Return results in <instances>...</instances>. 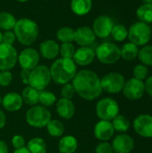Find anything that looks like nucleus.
<instances>
[{
    "instance_id": "obj_37",
    "label": "nucleus",
    "mask_w": 152,
    "mask_h": 153,
    "mask_svg": "<svg viewBox=\"0 0 152 153\" xmlns=\"http://www.w3.org/2000/svg\"><path fill=\"white\" fill-rule=\"evenodd\" d=\"M75 90L74 87L73 85V83H65L63 85L62 89H61V96L64 99H67V100H72L74 97L75 94Z\"/></svg>"
},
{
    "instance_id": "obj_23",
    "label": "nucleus",
    "mask_w": 152,
    "mask_h": 153,
    "mask_svg": "<svg viewBox=\"0 0 152 153\" xmlns=\"http://www.w3.org/2000/svg\"><path fill=\"white\" fill-rule=\"evenodd\" d=\"M70 6L73 13L82 16L90 12L92 8V0H72Z\"/></svg>"
},
{
    "instance_id": "obj_42",
    "label": "nucleus",
    "mask_w": 152,
    "mask_h": 153,
    "mask_svg": "<svg viewBox=\"0 0 152 153\" xmlns=\"http://www.w3.org/2000/svg\"><path fill=\"white\" fill-rule=\"evenodd\" d=\"M144 88H145V92L152 98V75L146 78L144 82Z\"/></svg>"
},
{
    "instance_id": "obj_43",
    "label": "nucleus",
    "mask_w": 152,
    "mask_h": 153,
    "mask_svg": "<svg viewBox=\"0 0 152 153\" xmlns=\"http://www.w3.org/2000/svg\"><path fill=\"white\" fill-rule=\"evenodd\" d=\"M30 70H26V69H22L21 73H20V77L22 81V82L24 84H28V81H29V75H30Z\"/></svg>"
},
{
    "instance_id": "obj_3",
    "label": "nucleus",
    "mask_w": 152,
    "mask_h": 153,
    "mask_svg": "<svg viewBox=\"0 0 152 153\" xmlns=\"http://www.w3.org/2000/svg\"><path fill=\"white\" fill-rule=\"evenodd\" d=\"M16 39L23 46H30L35 42L39 36L38 24L29 18H22L16 21L13 28Z\"/></svg>"
},
{
    "instance_id": "obj_24",
    "label": "nucleus",
    "mask_w": 152,
    "mask_h": 153,
    "mask_svg": "<svg viewBox=\"0 0 152 153\" xmlns=\"http://www.w3.org/2000/svg\"><path fill=\"white\" fill-rule=\"evenodd\" d=\"M139 50V47H137L132 42H127L124 44L123 47L120 48L121 57L126 61H132L138 57Z\"/></svg>"
},
{
    "instance_id": "obj_14",
    "label": "nucleus",
    "mask_w": 152,
    "mask_h": 153,
    "mask_svg": "<svg viewBox=\"0 0 152 153\" xmlns=\"http://www.w3.org/2000/svg\"><path fill=\"white\" fill-rule=\"evenodd\" d=\"M133 128L137 134L144 138H152V116L139 115L133 121Z\"/></svg>"
},
{
    "instance_id": "obj_47",
    "label": "nucleus",
    "mask_w": 152,
    "mask_h": 153,
    "mask_svg": "<svg viewBox=\"0 0 152 153\" xmlns=\"http://www.w3.org/2000/svg\"><path fill=\"white\" fill-rule=\"evenodd\" d=\"M2 37H3V33H2L1 30H0V44L2 43Z\"/></svg>"
},
{
    "instance_id": "obj_8",
    "label": "nucleus",
    "mask_w": 152,
    "mask_h": 153,
    "mask_svg": "<svg viewBox=\"0 0 152 153\" xmlns=\"http://www.w3.org/2000/svg\"><path fill=\"white\" fill-rule=\"evenodd\" d=\"M96 114L100 120L112 121L119 115V105L112 98H104L97 103Z\"/></svg>"
},
{
    "instance_id": "obj_18",
    "label": "nucleus",
    "mask_w": 152,
    "mask_h": 153,
    "mask_svg": "<svg viewBox=\"0 0 152 153\" xmlns=\"http://www.w3.org/2000/svg\"><path fill=\"white\" fill-rule=\"evenodd\" d=\"M96 57L95 51L90 47H81L75 50L73 60L74 63L81 66L90 65Z\"/></svg>"
},
{
    "instance_id": "obj_12",
    "label": "nucleus",
    "mask_w": 152,
    "mask_h": 153,
    "mask_svg": "<svg viewBox=\"0 0 152 153\" xmlns=\"http://www.w3.org/2000/svg\"><path fill=\"white\" fill-rule=\"evenodd\" d=\"M114 25L115 24L111 17L108 15H100L94 20L92 30L96 37L104 39L110 35Z\"/></svg>"
},
{
    "instance_id": "obj_36",
    "label": "nucleus",
    "mask_w": 152,
    "mask_h": 153,
    "mask_svg": "<svg viewBox=\"0 0 152 153\" xmlns=\"http://www.w3.org/2000/svg\"><path fill=\"white\" fill-rule=\"evenodd\" d=\"M148 74H149L148 66H146L142 64L136 65L133 71V78L141 80V81H145L148 76Z\"/></svg>"
},
{
    "instance_id": "obj_5",
    "label": "nucleus",
    "mask_w": 152,
    "mask_h": 153,
    "mask_svg": "<svg viewBox=\"0 0 152 153\" xmlns=\"http://www.w3.org/2000/svg\"><path fill=\"white\" fill-rule=\"evenodd\" d=\"M26 122L30 126L43 128L51 120V112L43 106H32L26 112Z\"/></svg>"
},
{
    "instance_id": "obj_38",
    "label": "nucleus",
    "mask_w": 152,
    "mask_h": 153,
    "mask_svg": "<svg viewBox=\"0 0 152 153\" xmlns=\"http://www.w3.org/2000/svg\"><path fill=\"white\" fill-rule=\"evenodd\" d=\"M13 75L10 71H0V86L6 87L11 84Z\"/></svg>"
},
{
    "instance_id": "obj_41",
    "label": "nucleus",
    "mask_w": 152,
    "mask_h": 153,
    "mask_svg": "<svg viewBox=\"0 0 152 153\" xmlns=\"http://www.w3.org/2000/svg\"><path fill=\"white\" fill-rule=\"evenodd\" d=\"M12 145L15 150L23 148L25 147V140L22 135L16 134L12 138Z\"/></svg>"
},
{
    "instance_id": "obj_16",
    "label": "nucleus",
    "mask_w": 152,
    "mask_h": 153,
    "mask_svg": "<svg viewBox=\"0 0 152 153\" xmlns=\"http://www.w3.org/2000/svg\"><path fill=\"white\" fill-rule=\"evenodd\" d=\"M115 134V129L111 121L99 120L94 126V135L101 142L109 141Z\"/></svg>"
},
{
    "instance_id": "obj_27",
    "label": "nucleus",
    "mask_w": 152,
    "mask_h": 153,
    "mask_svg": "<svg viewBox=\"0 0 152 153\" xmlns=\"http://www.w3.org/2000/svg\"><path fill=\"white\" fill-rule=\"evenodd\" d=\"M136 14L140 22L147 24L152 22V4H143L136 11Z\"/></svg>"
},
{
    "instance_id": "obj_13",
    "label": "nucleus",
    "mask_w": 152,
    "mask_h": 153,
    "mask_svg": "<svg viewBox=\"0 0 152 153\" xmlns=\"http://www.w3.org/2000/svg\"><path fill=\"white\" fill-rule=\"evenodd\" d=\"M18 62L22 69L30 71L38 65L39 62V54L35 48H26L18 56Z\"/></svg>"
},
{
    "instance_id": "obj_28",
    "label": "nucleus",
    "mask_w": 152,
    "mask_h": 153,
    "mask_svg": "<svg viewBox=\"0 0 152 153\" xmlns=\"http://www.w3.org/2000/svg\"><path fill=\"white\" fill-rule=\"evenodd\" d=\"M15 17L8 12H0V30L7 31L14 28L16 23Z\"/></svg>"
},
{
    "instance_id": "obj_39",
    "label": "nucleus",
    "mask_w": 152,
    "mask_h": 153,
    "mask_svg": "<svg viewBox=\"0 0 152 153\" xmlns=\"http://www.w3.org/2000/svg\"><path fill=\"white\" fill-rule=\"evenodd\" d=\"M113 148L112 145L108 142H101L99 143L95 149L96 153H113Z\"/></svg>"
},
{
    "instance_id": "obj_30",
    "label": "nucleus",
    "mask_w": 152,
    "mask_h": 153,
    "mask_svg": "<svg viewBox=\"0 0 152 153\" xmlns=\"http://www.w3.org/2000/svg\"><path fill=\"white\" fill-rule=\"evenodd\" d=\"M112 125L115 129V132H118L120 134H125L128 131L130 127V121L123 115H117L114 119H112Z\"/></svg>"
},
{
    "instance_id": "obj_19",
    "label": "nucleus",
    "mask_w": 152,
    "mask_h": 153,
    "mask_svg": "<svg viewBox=\"0 0 152 153\" xmlns=\"http://www.w3.org/2000/svg\"><path fill=\"white\" fill-rule=\"evenodd\" d=\"M22 99L21 94L17 92H9L2 99V106L9 112H15L22 108Z\"/></svg>"
},
{
    "instance_id": "obj_33",
    "label": "nucleus",
    "mask_w": 152,
    "mask_h": 153,
    "mask_svg": "<svg viewBox=\"0 0 152 153\" xmlns=\"http://www.w3.org/2000/svg\"><path fill=\"white\" fill-rule=\"evenodd\" d=\"M56 38L62 43H69L74 40V30L70 27H62L56 32Z\"/></svg>"
},
{
    "instance_id": "obj_6",
    "label": "nucleus",
    "mask_w": 152,
    "mask_h": 153,
    "mask_svg": "<svg viewBox=\"0 0 152 153\" xmlns=\"http://www.w3.org/2000/svg\"><path fill=\"white\" fill-rule=\"evenodd\" d=\"M51 82L50 70L46 65H37L30 70L29 75L28 85L36 89L37 91H43Z\"/></svg>"
},
{
    "instance_id": "obj_29",
    "label": "nucleus",
    "mask_w": 152,
    "mask_h": 153,
    "mask_svg": "<svg viewBox=\"0 0 152 153\" xmlns=\"http://www.w3.org/2000/svg\"><path fill=\"white\" fill-rule=\"evenodd\" d=\"M47 130L49 135L53 137H60L64 134L65 126L64 124L57 119H51L47 125Z\"/></svg>"
},
{
    "instance_id": "obj_2",
    "label": "nucleus",
    "mask_w": 152,
    "mask_h": 153,
    "mask_svg": "<svg viewBox=\"0 0 152 153\" xmlns=\"http://www.w3.org/2000/svg\"><path fill=\"white\" fill-rule=\"evenodd\" d=\"M51 80L56 84L64 85L71 82L77 73V65L73 59L58 58L49 68Z\"/></svg>"
},
{
    "instance_id": "obj_15",
    "label": "nucleus",
    "mask_w": 152,
    "mask_h": 153,
    "mask_svg": "<svg viewBox=\"0 0 152 153\" xmlns=\"http://www.w3.org/2000/svg\"><path fill=\"white\" fill-rule=\"evenodd\" d=\"M113 151L116 153H130L134 148V141L126 134L116 135L112 142Z\"/></svg>"
},
{
    "instance_id": "obj_48",
    "label": "nucleus",
    "mask_w": 152,
    "mask_h": 153,
    "mask_svg": "<svg viewBox=\"0 0 152 153\" xmlns=\"http://www.w3.org/2000/svg\"><path fill=\"white\" fill-rule=\"evenodd\" d=\"M18 2H20V3H25V2H27V1H29V0H17Z\"/></svg>"
},
{
    "instance_id": "obj_7",
    "label": "nucleus",
    "mask_w": 152,
    "mask_h": 153,
    "mask_svg": "<svg viewBox=\"0 0 152 153\" xmlns=\"http://www.w3.org/2000/svg\"><path fill=\"white\" fill-rule=\"evenodd\" d=\"M99 61L104 65H113L121 58L120 48L111 42L101 43L95 50Z\"/></svg>"
},
{
    "instance_id": "obj_34",
    "label": "nucleus",
    "mask_w": 152,
    "mask_h": 153,
    "mask_svg": "<svg viewBox=\"0 0 152 153\" xmlns=\"http://www.w3.org/2000/svg\"><path fill=\"white\" fill-rule=\"evenodd\" d=\"M110 35L116 41H124L128 38V30L123 24L114 25Z\"/></svg>"
},
{
    "instance_id": "obj_45",
    "label": "nucleus",
    "mask_w": 152,
    "mask_h": 153,
    "mask_svg": "<svg viewBox=\"0 0 152 153\" xmlns=\"http://www.w3.org/2000/svg\"><path fill=\"white\" fill-rule=\"evenodd\" d=\"M0 153H8V146L2 140H0Z\"/></svg>"
},
{
    "instance_id": "obj_31",
    "label": "nucleus",
    "mask_w": 152,
    "mask_h": 153,
    "mask_svg": "<svg viewBox=\"0 0 152 153\" xmlns=\"http://www.w3.org/2000/svg\"><path fill=\"white\" fill-rule=\"evenodd\" d=\"M39 102L41 104V106L47 108L53 106L56 102V95L48 91H39Z\"/></svg>"
},
{
    "instance_id": "obj_10",
    "label": "nucleus",
    "mask_w": 152,
    "mask_h": 153,
    "mask_svg": "<svg viewBox=\"0 0 152 153\" xmlns=\"http://www.w3.org/2000/svg\"><path fill=\"white\" fill-rule=\"evenodd\" d=\"M18 61V54L12 45L0 44V71H10Z\"/></svg>"
},
{
    "instance_id": "obj_20",
    "label": "nucleus",
    "mask_w": 152,
    "mask_h": 153,
    "mask_svg": "<svg viewBox=\"0 0 152 153\" xmlns=\"http://www.w3.org/2000/svg\"><path fill=\"white\" fill-rule=\"evenodd\" d=\"M56 112L60 117L65 120L73 118L75 113V106L71 100L61 98L56 102Z\"/></svg>"
},
{
    "instance_id": "obj_40",
    "label": "nucleus",
    "mask_w": 152,
    "mask_h": 153,
    "mask_svg": "<svg viewBox=\"0 0 152 153\" xmlns=\"http://www.w3.org/2000/svg\"><path fill=\"white\" fill-rule=\"evenodd\" d=\"M16 39L15 34L14 32L11 31V30H7L4 33H3V37H2V43L4 44H8V45H13L14 41Z\"/></svg>"
},
{
    "instance_id": "obj_1",
    "label": "nucleus",
    "mask_w": 152,
    "mask_h": 153,
    "mask_svg": "<svg viewBox=\"0 0 152 153\" xmlns=\"http://www.w3.org/2000/svg\"><path fill=\"white\" fill-rule=\"evenodd\" d=\"M73 85L76 94L87 100L99 98L103 90L99 75L90 70H81L76 73L73 79Z\"/></svg>"
},
{
    "instance_id": "obj_35",
    "label": "nucleus",
    "mask_w": 152,
    "mask_h": 153,
    "mask_svg": "<svg viewBox=\"0 0 152 153\" xmlns=\"http://www.w3.org/2000/svg\"><path fill=\"white\" fill-rule=\"evenodd\" d=\"M75 48L74 46L69 42V43H62L60 49H59V54L63 58H68V59H73L74 53H75Z\"/></svg>"
},
{
    "instance_id": "obj_22",
    "label": "nucleus",
    "mask_w": 152,
    "mask_h": 153,
    "mask_svg": "<svg viewBox=\"0 0 152 153\" xmlns=\"http://www.w3.org/2000/svg\"><path fill=\"white\" fill-rule=\"evenodd\" d=\"M77 148L78 142L73 135H65L58 143V151L60 153H74Z\"/></svg>"
},
{
    "instance_id": "obj_11",
    "label": "nucleus",
    "mask_w": 152,
    "mask_h": 153,
    "mask_svg": "<svg viewBox=\"0 0 152 153\" xmlns=\"http://www.w3.org/2000/svg\"><path fill=\"white\" fill-rule=\"evenodd\" d=\"M122 91L124 96L130 100H140L145 93L144 82L135 78H131L125 82Z\"/></svg>"
},
{
    "instance_id": "obj_26",
    "label": "nucleus",
    "mask_w": 152,
    "mask_h": 153,
    "mask_svg": "<svg viewBox=\"0 0 152 153\" xmlns=\"http://www.w3.org/2000/svg\"><path fill=\"white\" fill-rule=\"evenodd\" d=\"M27 149L30 153H47V146L44 139L40 137H35L29 141Z\"/></svg>"
},
{
    "instance_id": "obj_44",
    "label": "nucleus",
    "mask_w": 152,
    "mask_h": 153,
    "mask_svg": "<svg viewBox=\"0 0 152 153\" xmlns=\"http://www.w3.org/2000/svg\"><path fill=\"white\" fill-rule=\"evenodd\" d=\"M5 123H6L5 115H4V113L0 109V129L3 128V127L5 126Z\"/></svg>"
},
{
    "instance_id": "obj_49",
    "label": "nucleus",
    "mask_w": 152,
    "mask_h": 153,
    "mask_svg": "<svg viewBox=\"0 0 152 153\" xmlns=\"http://www.w3.org/2000/svg\"><path fill=\"white\" fill-rule=\"evenodd\" d=\"M0 105H2V99H1V97H0Z\"/></svg>"
},
{
    "instance_id": "obj_17",
    "label": "nucleus",
    "mask_w": 152,
    "mask_h": 153,
    "mask_svg": "<svg viewBox=\"0 0 152 153\" xmlns=\"http://www.w3.org/2000/svg\"><path fill=\"white\" fill-rule=\"evenodd\" d=\"M96 40V35L88 26H82L74 30V41L82 47H89Z\"/></svg>"
},
{
    "instance_id": "obj_21",
    "label": "nucleus",
    "mask_w": 152,
    "mask_h": 153,
    "mask_svg": "<svg viewBox=\"0 0 152 153\" xmlns=\"http://www.w3.org/2000/svg\"><path fill=\"white\" fill-rule=\"evenodd\" d=\"M59 49L60 46L57 42L52 39H47L40 43L39 45V52L40 55L48 60H52L56 58V56L59 55Z\"/></svg>"
},
{
    "instance_id": "obj_25",
    "label": "nucleus",
    "mask_w": 152,
    "mask_h": 153,
    "mask_svg": "<svg viewBox=\"0 0 152 153\" xmlns=\"http://www.w3.org/2000/svg\"><path fill=\"white\" fill-rule=\"evenodd\" d=\"M39 91L36 89L27 86L22 92L21 96L22 99V102L28 106H35L39 102Z\"/></svg>"
},
{
    "instance_id": "obj_46",
    "label": "nucleus",
    "mask_w": 152,
    "mask_h": 153,
    "mask_svg": "<svg viewBox=\"0 0 152 153\" xmlns=\"http://www.w3.org/2000/svg\"><path fill=\"white\" fill-rule=\"evenodd\" d=\"M13 153H30V151L27 149V147H23V148H21V149H17L15 150Z\"/></svg>"
},
{
    "instance_id": "obj_32",
    "label": "nucleus",
    "mask_w": 152,
    "mask_h": 153,
    "mask_svg": "<svg viewBox=\"0 0 152 153\" xmlns=\"http://www.w3.org/2000/svg\"><path fill=\"white\" fill-rule=\"evenodd\" d=\"M138 58L141 63L146 66L152 65V46L145 45L140 50L138 54Z\"/></svg>"
},
{
    "instance_id": "obj_9",
    "label": "nucleus",
    "mask_w": 152,
    "mask_h": 153,
    "mask_svg": "<svg viewBox=\"0 0 152 153\" xmlns=\"http://www.w3.org/2000/svg\"><path fill=\"white\" fill-rule=\"evenodd\" d=\"M100 81L102 90L111 94L119 93L120 91H122L126 82L125 76L116 72L107 74L102 77V79H100Z\"/></svg>"
},
{
    "instance_id": "obj_4",
    "label": "nucleus",
    "mask_w": 152,
    "mask_h": 153,
    "mask_svg": "<svg viewBox=\"0 0 152 153\" xmlns=\"http://www.w3.org/2000/svg\"><path fill=\"white\" fill-rule=\"evenodd\" d=\"M152 30L151 26L142 22H137L131 25L128 30V39L130 42L137 47L147 45L151 39Z\"/></svg>"
}]
</instances>
